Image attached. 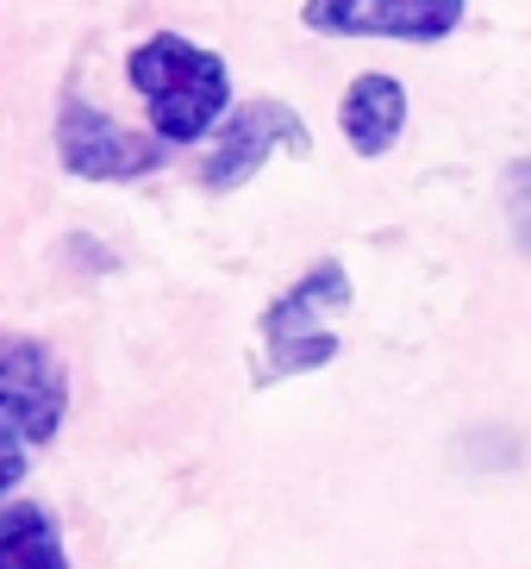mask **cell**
I'll use <instances>...</instances> for the list:
<instances>
[{"label":"cell","instance_id":"6da1fadb","mask_svg":"<svg viewBox=\"0 0 531 569\" xmlns=\"http://www.w3.org/2000/svg\"><path fill=\"white\" fill-rule=\"evenodd\" d=\"M138 101L150 107V132L163 144H200L232 107V69L226 57L200 51L182 32H157L126 57Z\"/></svg>","mask_w":531,"mask_h":569},{"label":"cell","instance_id":"7a4b0ae2","mask_svg":"<svg viewBox=\"0 0 531 569\" xmlns=\"http://www.w3.org/2000/svg\"><path fill=\"white\" fill-rule=\"evenodd\" d=\"M350 307V269L338 257H319L307 276L275 295L257 319V338H263V369L257 382H288V376H307V369H325L338 357V332L332 319Z\"/></svg>","mask_w":531,"mask_h":569},{"label":"cell","instance_id":"3957f363","mask_svg":"<svg viewBox=\"0 0 531 569\" xmlns=\"http://www.w3.org/2000/svg\"><path fill=\"white\" fill-rule=\"evenodd\" d=\"M69 419V369L44 338L0 332V438L26 451L50 445Z\"/></svg>","mask_w":531,"mask_h":569},{"label":"cell","instance_id":"277c9868","mask_svg":"<svg viewBox=\"0 0 531 569\" xmlns=\"http://www.w3.org/2000/svg\"><path fill=\"white\" fill-rule=\"evenodd\" d=\"M275 151H294V157L313 151V132H307V119H300L294 107L288 101L226 107V119L213 126V144H207V163H200V182L213 188V194H232V188H244Z\"/></svg>","mask_w":531,"mask_h":569},{"label":"cell","instance_id":"5b68a950","mask_svg":"<svg viewBox=\"0 0 531 569\" xmlns=\"http://www.w3.org/2000/svg\"><path fill=\"white\" fill-rule=\"evenodd\" d=\"M163 138L126 132L119 119L88 107L82 94H63V107H57V157L82 182H138L150 169H163Z\"/></svg>","mask_w":531,"mask_h":569},{"label":"cell","instance_id":"8992f818","mask_svg":"<svg viewBox=\"0 0 531 569\" xmlns=\"http://www.w3.org/2000/svg\"><path fill=\"white\" fill-rule=\"evenodd\" d=\"M469 0H307L300 26L325 38H394V44H438L463 26Z\"/></svg>","mask_w":531,"mask_h":569},{"label":"cell","instance_id":"52a82bcc","mask_svg":"<svg viewBox=\"0 0 531 569\" xmlns=\"http://www.w3.org/2000/svg\"><path fill=\"white\" fill-rule=\"evenodd\" d=\"M338 132L357 157H388L407 132V88L382 69H369L357 82L344 88V101H338Z\"/></svg>","mask_w":531,"mask_h":569},{"label":"cell","instance_id":"ba28073f","mask_svg":"<svg viewBox=\"0 0 531 569\" xmlns=\"http://www.w3.org/2000/svg\"><path fill=\"white\" fill-rule=\"evenodd\" d=\"M0 569H69L63 532H57L50 507L0 501Z\"/></svg>","mask_w":531,"mask_h":569},{"label":"cell","instance_id":"9c48e42d","mask_svg":"<svg viewBox=\"0 0 531 569\" xmlns=\"http://www.w3.org/2000/svg\"><path fill=\"white\" fill-rule=\"evenodd\" d=\"M507 219H513V238L531 251V157L507 169Z\"/></svg>","mask_w":531,"mask_h":569},{"label":"cell","instance_id":"30bf717a","mask_svg":"<svg viewBox=\"0 0 531 569\" xmlns=\"http://www.w3.org/2000/svg\"><path fill=\"white\" fill-rule=\"evenodd\" d=\"M26 469H32V451H26V445H13V438H0V501L26 482Z\"/></svg>","mask_w":531,"mask_h":569}]
</instances>
